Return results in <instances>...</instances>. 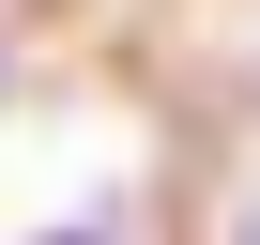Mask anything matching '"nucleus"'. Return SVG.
<instances>
[{
    "label": "nucleus",
    "instance_id": "obj_1",
    "mask_svg": "<svg viewBox=\"0 0 260 245\" xmlns=\"http://www.w3.org/2000/svg\"><path fill=\"white\" fill-rule=\"evenodd\" d=\"M46 245H107V230H46Z\"/></svg>",
    "mask_w": 260,
    "mask_h": 245
}]
</instances>
